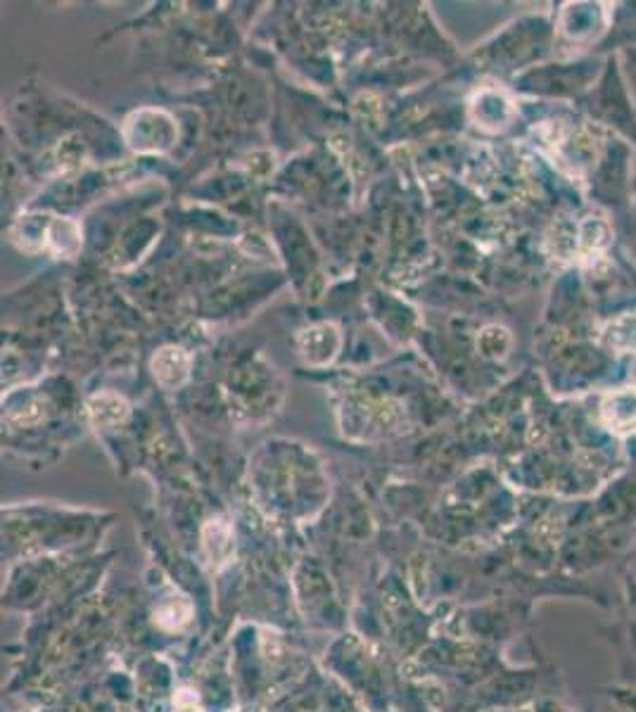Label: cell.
Listing matches in <instances>:
<instances>
[{"instance_id":"obj_1","label":"cell","mask_w":636,"mask_h":712,"mask_svg":"<svg viewBox=\"0 0 636 712\" xmlns=\"http://www.w3.org/2000/svg\"><path fill=\"white\" fill-rule=\"evenodd\" d=\"M603 421L610 430L629 432L636 428V387H622V390L608 394L603 402Z\"/></svg>"},{"instance_id":"obj_2","label":"cell","mask_w":636,"mask_h":712,"mask_svg":"<svg viewBox=\"0 0 636 712\" xmlns=\"http://www.w3.org/2000/svg\"><path fill=\"white\" fill-rule=\"evenodd\" d=\"M606 345L618 352H636V314H622L608 323Z\"/></svg>"},{"instance_id":"obj_3","label":"cell","mask_w":636,"mask_h":712,"mask_svg":"<svg viewBox=\"0 0 636 712\" xmlns=\"http://www.w3.org/2000/svg\"><path fill=\"white\" fill-rule=\"evenodd\" d=\"M608 238V226L599 219H587L580 226V243L587 247V250H601V247L608 245Z\"/></svg>"}]
</instances>
